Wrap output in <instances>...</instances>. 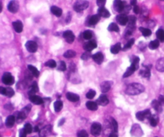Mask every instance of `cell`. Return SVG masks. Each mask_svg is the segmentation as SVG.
<instances>
[{"label": "cell", "mask_w": 164, "mask_h": 137, "mask_svg": "<svg viewBox=\"0 0 164 137\" xmlns=\"http://www.w3.org/2000/svg\"><path fill=\"white\" fill-rule=\"evenodd\" d=\"M151 117V113L150 110H145L142 111H138L136 114V118L140 121H143L145 119H150Z\"/></svg>", "instance_id": "obj_5"}, {"label": "cell", "mask_w": 164, "mask_h": 137, "mask_svg": "<svg viewBox=\"0 0 164 137\" xmlns=\"http://www.w3.org/2000/svg\"><path fill=\"white\" fill-rule=\"evenodd\" d=\"M133 11L135 14H139V12H140V8H139V7H138L137 5H136V6L134 7Z\"/></svg>", "instance_id": "obj_52"}, {"label": "cell", "mask_w": 164, "mask_h": 137, "mask_svg": "<svg viewBox=\"0 0 164 137\" xmlns=\"http://www.w3.org/2000/svg\"><path fill=\"white\" fill-rule=\"evenodd\" d=\"M126 3L125 2H123L122 0H115V3H114V7H115V9L116 11L122 13L123 12L125 7H126Z\"/></svg>", "instance_id": "obj_8"}, {"label": "cell", "mask_w": 164, "mask_h": 137, "mask_svg": "<svg viewBox=\"0 0 164 137\" xmlns=\"http://www.w3.org/2000/svg\"><path fill=\"white\" fill-rule=\"evenodd\" d=\"M128 27L129 28H131V30H133L134 28L135 22H136V18L134 15H131L128 17Z\"/></svg>", "instance_id": "obj_26"}, {"label": "cell", "mask_w": 164, "mask_h": 137, "mask_svg": "<svg viewBox=\"0 0 164 137\" xmlns=\"http://www.w3.org/2000/svg\"><path fill=\"white\" fill-rule=\"evenodd\" d=\"M145 88L142 84L138 83H134L127 86V88H126V93L130 96H135L143 92Z\"/></svg>", "instance_id": "obj_1"}, {"label": "cell", "mask_w": 164, "mask_h": 137, "mask_svg": "<svg viewBox=\"0 0 164 137\" xmlns=\"http://www.w3.org/2000/svg\"><path fill=\"white\" fill-rule=\"evenodd\" d=\"M90 56H91V51H86V52H84V53L82 55L81 58H82V59L87 60L88 58H90Z\"/></svg>", "instance_id": "obj_48"}, {"label": "cell", "mask_w": 164, "mask_h": 137, "mask_svg": "<svg viewBox=\"0 0 164 137\" xmlns=\"http://www.w3.org/2000/svg\"><path fill=\"white\" fill-rule=\"evenodd\" d=\"M95 94H96V92L94 91V90H90L87 93V99H93L94 96H95Z\"/></svg>", "instance_id": "obj_45"}, {"label": "cell", "mask_w": 164, "mask_h": 137, "mask_svg": "<svg viewBox=\"0 0 164 137\" xmlns=\"http://www.w3.org/2000/svg\"><path fill=\"white\" fill-rule=\"evenodd\" d=\"M121 44H120L119 43H116L115 45H114V46H112L111 48V51L112 54H118L119 52L120 51H121Z\"/></svg>", "instance_id": "obj_31"}, {"label": "cell", "mask_w": 164, "mask_h": 137, "mask_svg": "<svg viewBox=\"0 0 164 137\" xmlns=\"http://www.w3.org/2000/svg\"><path fill=\"white\" fill-rule=\"evenodd\" d=\"M86 106L91 111H96L98 109V103L96 102L93 101H88L87 102Z\"/></svg>", "instance_id": "obj_25"}, {"label": "cell", "mask_w": 164, "mask_h": 137, "mask_svg": "<svg viewBox=\"0 0 164 137\" xmlns=\"http://www.w3.org/2000/svg\"><path fill=\"white\" fill-rule=\"evenodd\" d=\"M138 63H139V58L138 57H134L133 59V62L131 63V67H129L128 69L127 70V71L124 73L123 75V78H127L129 76L133 74L134 71L138 69Z\"/></svg>", "instance_id": "obj_2"}, {"label": "cell", "mask_w": 164, "mask_h": 137, "mask_svg": "<svg viewBox=\"0 0 164 137\" xmlns=\"http://www.w3.org/2000/svg\"><path fill=\"white\" fill-rule=\"evenodd\" d=\"M78 137H88V133L85 130H81L77 134Z\"/></svg>", "instance_id": "obj_46"}, {"label": "cell", "mask_w": 164, "mask_h": 137, "mask_svg": "<svg viewBox=\"0 0 164 137\" xmlns=\"http://www.w3.org/2000/svg\"><path fill=\"white\" fill-rule=\"evenodd\" d=\"M64 122H65V119H61V121H60V123L58 124V125H59V126H61V125H62Z\"/></svg>", "instance_id": "obj_57"}, {"label": "cell", "mask_w": 164, "mask_h": 137, "mask_svg": "<svg viewBox=\"0 0 164 137\" xmlns=\"http://www.w3.org/2000/svg\"><path fill=\"white\" fill-rule=\"evenodd\" d=\"M140 75H142V77H144V78H149L150 76H151V71H150V69L146 67L144 69H142L140 71Z\"/></svg>", "instance_id": "obj_32"}, {"label": "cell", "mask_w": 164, "mask_h": 137, "mask_svg": "<svg viewBox=\"0 0 164 137\" xmlns=\"http://www.w3.org/2000/svg\"><path fill=\"white\" fill-rule=\"evenodd\" d=\"M30 90H32V91H34L35 92H37L38 91H39V88H38V85H37V83L36 82H34L32 85H31V88Z\"/></svg>", "instance_id": "obj_50"}, {"label": "cell", "mask_w": 164, "mask_h": 137, "mask_svg": "<svg viewBox=\"0 0 164 137\" xmlns=\"http://www.w3.org/2000/svg\"><path fill=\"white\" fill-rule=\"evenodd\" d=\"M27 117V114L22 111H20V112H18V115H17V117H16V120H17V122H18V124H20V123H22V121L24 120V119Z\"/></svg>", "instance_id": "obj_28"}, {"label": "cell", "mask_w": 164, "mask_h": 137, "mask_svg": "<svg viewBox=\"0 0 164 137\" xmlns=\"http://www.w3.org/2000/svg\"><path fill=\"white\" fill-rule=\"evenodd\" d=\"M7 9L11 13H16L19 9V3L16 0H11L7 6Z\"/></svg>", "instance_id": "obj_7"}, {"label": "cell", "mask_w": 164, "mask_h": 137, "mask_svg": "<svg viewBox=\"0 0 164 137\" xmlns=\"http://www.w3.org/2000/svg\"><path fill=\"white\" fill-rule=\"evenodd\" d=\"M111 82H108V81H105L101 84L100 88H101V91L102 93H106L107 92H109V90L111 89Z\"/></svg>", "instance_id": "obj_21"}, {"label": "cell", "mask_w": 164, "mask_h": 137, "mask_svg": "<svg viewBox=\"0 0 164 137\" xmlns=\"http://www.w3.org/2000/svg\"><path fill=\"white\" fill-rule=\"evenodd\" d=\"M2 82L6 85H12L14 82V79L10 73L6 72L2 77Z\"/></svg>", "instance_id": "obj_4"}, {"label": "cell", "mask_w": 164, "mask_h": 137, "mask_svg": "<svg viewBox=\"0 0 164 137\" xmlns=\"http://www.w3.org/2000/svg\"><path fill=\"white\" fill-rule=\"evenodd\" d=\"M159 40H153V41H151V43H150V44H149V48L151 49V50H155V49H157L159 47Z\"/></svg>", "instance_id": "obj_35"}, {"label": "cell", "mask_w": 164, "mask_h": 137, "mask_svg": "<svg viewBox=\"0 0 164 137\" xmlns=\"http://www.w3.org/2000/svg\"><path fill=\"white\" fill-rule=\"evenodd\" d=\"M128 17L126 15V14H119L117 17H116V20L117 22L119 23L120 25L122 26H125L128 23Z\"/></svg>", "instance_id": "obj_13"}, {"label": "cell", "mask_w": 164, "mask_h": 137, "mask_svg": "<svg viewBox=\"0 0 164 137\" xmlns=\"http://www.w3.org/2000/svg\"><path fill=\"white\" fill-rule=\"evenodd\" d=\"M23 129L25 130V132L27 133V134H30V133L32 132V130H33V128H32V126H31L30 124H25V126H24V128Z\"/></svg>", "instance_id": "obj_44"}, {"label": "cell", "mask_w": 164, "mask_h": 137, "mask_svg": "<svg viewBox=\"0 0 164 137\" xmlns=\"http://www.w3.org/2000/svg\"><path fill=\"white\" fill-rule=\"evenodd\" d=\"M108 31H115V32H119V26L115 23V22H112L111 23L109 26H108Z\"/></svg>", "instance_id": "obj_36"}, {"label": "cell", "mask_w": 164, "mask_h": 137, "mask_svg": "<svg viewBox=\"0 0 164 137\" xmlns=\"http://www.w3.org/2000/svg\"><path fill=\"white\" fill-rule=\"evenodd\" d=\"M35 132H39V128L38 126H36L35 128Z\"/></svg>", "instance_id": "obj_58"}, {"label": "cell", "mask_w": 164, "mask_h": 137, "mask_svg": "<svg viewBox=\"0 0 164 137\" xmlns=\"http://www.w3.org/2000/svg\"><path fill=\"white\" fill-rule=\"evenodd\" d=\"M139 31L142 32V36L145 37H149L151 35V31L148 28H145V27H139Z\"/></svg>", "instance_id": "obj_34"}, {"label": "cell", "mask_w": 164, "mask_h": 137, "mask_svg": "<svg viewBox=\"0 0 164 137\" xmlns=\"http://www.w3.org/2000/svg\"><path fill=\"white\" fill-rule=\"evenodd\" d=\"M156 69L160 72L164 71V58L159 59L156 63Z\"/></svg>", "instance_id": "obj_24"}, {"label": "cell", "mask_w": 164, "mask_h": 137, "mask_svg": "<svg viewBox=\"0 0 164 137\" xmlns=\"http://www.w3.org/2000/svg\"><path fill=\"white\" fill-rule=\"evenodd\" d=\"M62 106H63V104H62V102L61 100H57L54 103V111L56 112H59L60 111L62 110Z\"/></svg>", "instance_id": "obj_29"}, {"label": "cell", "mask_w": 164, "mask_h": 137, "mask_svg": "<svg viewBox=\"0 0 164 137\" xmlns=\"http://www.w3.org/2000/svg\"><path fill=\"white\" fill-rule=\"evenodd\" d=\"M100 19V17L98 14H94L92 16H91L90 18H88V21H87V24L89 26H94L96 25L98 21Z\"/></svg>", "instance_id": "obj_14"}, {"label": "cell", "mask_w": 164, "mask_h": 137, "mask_svg": "<svg viewBox=\"0 0 164 137\" xmlns=\"http://www.w3.org/2000/svg\"><path fill=\"white\" fill-rule=\"evenodd\" d=\"M75 51H73V50H68V51H67L65 53L63 54V56L65 58H67V59H71V58L75 57Z\"/></svg>", "instance_id": "obj_33"}, {"label": "cell", "mask_w": 164, "mask_h": 137, "mask_svg": "<svg viewBox=\"0 0 164 137\" xmlns=\"http://www.w3.org/2000/svg\"><path fill=\"white\" fill-rule=\"evenodd\" d=\"M102 131V125L98 123H94L91 128V132L94 136H98L100 135Z\"/></svg>", "instance_id": "obj_6"}, {"label": "cell", "mask_w": 164, "mask_h": 137, "mask_svg": "<svg viewBox=\"0 0 164 137\" xmlns=\"http://www.w3.org/2000/svg\"><path fill=\"white\" fill-rule=\"evenodd\" d=\"M96 47H97V43L94 40H90V41H88L87 43H86L83 45V48L87 51H92V50L96 48Z\"/></svg>", "instance_id": "obj_12"}, {"label": "cell", "mask_w": 164, "mask_h": 137, "mask_svg": "<svg viewBox=\"0 0 164 137\" xmlns=\"http://www.w3.org/2000/svg\"><path fill=\"white\" fill-rule=\"evenodd\" d=\"M136 4H137V0H131V5L134 7L136 6Z\"/></svg>", "instance_id": "obj_54"}, {"label": "cell", "mask_w": 164, "mask_h": 137, "mask_svg": "<svg viewBox=\"0 0 164 137\" xmlns=\"http://www.w3.org/2000/svg\"><path fill=\"white\" fill-rule=\"evenodd\" d=\"M156 36L158 40L161 42H164V31L163 29H159L156 32Z\"/></svg>", "instance_id": "obj_37"}, {"label": "cell", "mask_w": 164, "mask_h": 137, "mask_svg": "<svg viewBox=\"0 0 164 137\" xmlns=\"http://www.w3.org/2000/svg\"><path fill=\"white\" fill-rule=\"evenodd\" d=\"M12 26H13V28L14 29V31H16L17 33H21L22 31V29H23V25L21 21H15V22H13L12 23Z\"/></svg>", "instance_id": "obj_18"}, {"label": "cell", "mask_w": 164, "mask_h": 137, "mask_svg": "<svg viewBox=\"0 0 164 137\" xmlns=\"http://www.w3.org/2000/svg\"><path fill=\"white\" fill-rule=\"evenodd\" d=\"M25 47H26V48L27 50L29 51V52H31V53H35L36 51H37V49H38V45L36 43L35 41H27V43H26V44H25Z\"/></svg>", "instance_id": "obj_9"}, {"label": "cell", "mask_w": 164, "mask_h": 137, "mask_svg": "<svg viewBox=\"0 0 164 137\" xmlns=\"http://www.w3.org/2000/svg\"><path fill=\"white\" fill-rule=\"evenodd\" d=\"M67 69V65L64 61H60L58 65V70L60 71H66Z\"/></svg>", "instance_id": "obj_42"}, {"label": "cell", "mask_w": 164, "mask_h": 137, "mask_svg": "<svg viewBox=\"0 0 164 137\" xmlns=\"http://www.w3.org/2000/svg\"><path fill=\"white\" fill-rule=\"evenodd\" d=\"M45 66L51 67V68H54L55 67L57 66V63H56V62H55L54 60H53V59H50L47 62H46Z\"/></svg>", "instance_id": "obj_41"}, {"label": "cell", "mask_w": 164, "mask_h": 137, "mask_svg": "<svg viewBox=\"0 0 164 137\" xmlns=\"http://www.w3.org/2000/svg\"><path fill=\"white\" fill-rule=\"evenodd\" d=\"M108 137H118V135H117L115 132H113L111 133V134H110V136Z\"/></svg>", "instance_id": "obj_56"}, {"label": "cell", "mask_w": 164, "mask_h": 137, "mask_svg": "<svg viewBox=\"0 0 164 137\" xmlns=\"http://www.w3.org/2000/svg\"><path fill=\"white\" fill-rule=\"evenodd\" d=\"M134 43V39H131V40H128V42L126 43V45L124 46V48H123V50H127V49H130L132 46H133V44Z\"/></svg>", "instance_id": "obj_43"}, {"label": "cell", "mask_w": 164, "mask_h": 137, "mask_svg": "<svg viewBox=\"0 0 164 137\" xmlns=\"http://www.w3.org/2000/svg\"><path fill=\"white\" fill-rule=\"evenodd\" d=\"M29 99H30V101L31 103H33L34 104H36V105H41V104H43V99H42L39 96H29Z\"/></svg>", "instance_id": "obj_16"}, {"label": "cell", "mask_w": 164, "mask_h": 137, "mask_svg": "<svg viewBox=\"0 0 164 137\" xmlns=\"http://www.w3.org/2000/svg\"><path fill=\"white\" fill-rule=\"evenodd\" d=\"M92 58H93L94 61L95 63H97L98 64H101L103 61V55L101 52H97L94 55H92Z\"/></svg>", "instance_id": "obj_19"}, {"label": "cell", "mask_w": 164, "mask_h": 137, "mask_svg": "<svg viewBox=\"0 0 164 137\" xmlns=\"http://www.w3.org/2000/svg\"><path fill=\"white\" fill-rule=\"evenodd\" d=\"M131 135L134 136L140 137L142 136V131L138 124H134L131 128Z\"/></svg>", "instance_id": "obj_11"}, {"label": "cell", "mask_w": 164, "mask_h": 137, "mask_svg": "<svg viewBox=\"0 0 164 137\" xmlns=\"http://www.w3.org/2000/svg\"><path fill=\"white\" fill-rule=\"evenodd\" d=\"M111 124H112V128H113L114 132H117V131H118V124H117L115 119H111Z\"/></svg>", "instance_id": "obj_47"}, {"label": "cell", "mask_w": 164, "mask_h": 137, "mask_svg": "<svg viewBox=\"0 0 164 137\" xmlns=\"http://www.w3.org/2000/svg\"><path fill=\"white\" fill-rule=\"evenodd\" d=\"M98 14L101 17H103V18H109L111 16V14L109 12V11L106 9L105 7H100L98 11Z\"/></svg>", "instance_id": "obj_17"}, {"label": "cell", "mask_w": 164, "mask_h": 137, "mask_svg": "<svg viewBox=\"0 0 164 137\" xmlns=\"http://www.w3.org/2000/svg\"><path fill=\"white\" fill-rule=\"evenodd\" d=\"M66 96H67V99L71 102H77L79 100V96L78 95L75 94V93L67 92Z\"/></svg>", "instance_id": "obj_20"}, {"label": "cell", "mask_w": 164, "mask_h": 137, "mask_svg": "<svg viewBox=\"0 0 164 137\" xmlns=\"http://www.w3.org/2000/svg\"><path fill=\"white\" fill-rule=\"evenodd\" d=\"M51 13L54 14L55 16H57V17H60L62 14V9L58 7H56V6H52L51 7Z\"/></svg>", "instance_id": "obj_22"}, {"label": "cell", "mask_w": 164, "mask_h": 137, "mask_svg": "<svg viewBox=\"0 0 164 137\" xmlns=\"http://www.w3.org/2000/svg\"><path fill=\"white\" fill-rule=\"evenodd\" d=\"M152 107L158 112H161L162 111V104L160 103V102L159 100H153L152 101Z\"/></svg>", "instance_id": "obj_27"}, {"label": "cell", "mask_w": 164, "mask_h": 137, "mask_svg": "<svg viewBox=\"0 0 164 137\" xmlns=\"http://www.w3.org/2000/svg\"><path fill=\"white\" fill-rule=\"evenodd\" d=\"M14 95V92L11 88H5L4 96H7V97H12Z\"/></svg>", "instance_id": "obj_39"}, {"label": "cell", "mask_w": 164, "mask_h": 137, "mask_svg": "<svg viewBox=\"0 0 164 137\" xmlns=\"http://www.w3.org/2000/svg\"><path fill=\"white\" fill-rule=\"evenodd\" d=\"M96 103L98 104L101 105V106H106L109 103V99H108V98H107L106 95H101L97 99Z\"/></svg>", "instance_id": "obj_15"}, {"label": "cell", "mask_w": 164, "mask_h": 137, "mask_svg": "<svg viewBox=\"0 0 164 137\" xmlns=\"http://www.w3.org/2000/svg\"><path fill=\"white\" fill-rule=\"evenodd\" d=\"M149 119H150V124H151V125L152 127L157 126L158 122H159V119H158L157 116H155V115H151V117Z\"/></svg>", "instance_id": "obj_40"}, {"label": "cell", "mask_w": 164, "mask_h": 137, "mask_svg": "<svg viewBox=\"0 0 164 137\" xmlns=\"http://www.w3.org/2000/svg\"><path fill=\"white\" fill-rule=\"evenodd\" d=\"M4 92H5V88L1 87V88H0V93H1L2 95H4Z\"/></svg>", "instance_id": "obj_55"}, {"label": "cell", "mask_w": 164, "mask_h": 137, "mask_svg": "<svg viewBox=\"0 0 164 137\" xmlns=\"http://www.w3.org/2000/svg\"><path fill=\"white\" fill-rule=\"evenodd\" d=\"M63 38L68 43H72L75 41V35L71 31H66L63 33Z\"/></svg>", "instance_id": "obj_10"}, {"label": "cell", "mask_w": 164, "mask_h": 137, "mask_svg": "<svg viewBox=\"0 0 164 137\" xmlns=\"http://www.w3.org/2000/svg\"><path fill=\"white\" fill-rule=\"evenodd\" d=\"M89 7V3L86 0H78L74 4V9L77 12H80L86 10Z\"/></svg>", "instance_id": "obj_3"}, {"label": "cell", "mask_w": 164, "mask_h": 137, "mask_svg": "<svg viewBox=\"0 0 164 137\" xmlns=\"http://www.w3.org/2000/svg\"><path fill=\"white\" fill-rule=\"evenodd\" d=\"M106 4V0H97L98 7H104V6Z\"/></svg>", "instance_id": "obj_49"}, {"label": "cell", "mask_w": 164, "mask_h": 137, "mask_svg": "<svg viewBox=\"0 0 164 137\" xmlns=\"http://www.w3.org/2000/svg\"><path fill=\"white\" fill-rule=\"evenodd\" d=\"M15 120H16V119L14 115H9L6 119V126L7 128H12L14 124Z\"/></svg>", "instance_id": "obj_23"}, {"label": "cell", "mask_w": 164, "mask_h": 137, "mask_svg": "<svg viewBox=\"0 0 164 137\" xmlns=\"http://www.w3.org/2000/svg\"><path fill=\"white\" fill-rule=\"evenodd\" d=\"M28 70L31 71V73L32 75H34L35 77H39V72L38 71V69L36 68L35 67L32 66V65H28Z\"/></svg>", "instance_id": "obj_30"}, {"label": "cell", "mask_w": 164, "mask_h": 137, "mask_svg": "<svg viewBox=\"0 0 164 137\" xmlns=\"http://www.w3.org/2000/svg\"><path fill=\"white\" fill-rule=\"evenodd\" d=\"M159 101L160 102V103L162 105H164V96H160L159 98Z\"/></svg>", "instance_id": "obj_53"}, {"label": "cell", "mask_w": 164, "mask_h": 137, "mask_svg": "<svg viewBox=\"0 0 164 137\" xmlns=\"http://www.w3.org/2000/svg\"><path fill=\"white\" fill-rule=\"evenodd\" d=\"M83 38H84V40H91V38L93 37V33H92V31H85L83 32Z\"/></svg>", "instance_id": "obj_38"}, {"label": "cell", "mask_w": 164, "mask_h": 137, "mask_svg": "<svg viewBox=\"0 0 164 137\" xmlns=\"http://www.w3.org/2000/svg\"><path fill=\"white\" fill-rule=\"evenodd\" d=\"M161 1H164V0H161Z\"/></svg>", "instance_id": "obj_59"}, {"label": "cell", "mask_w": 164, "mask_h": 137, "mask_svg": "<svg viewBox=\"0 0 164 137\" xmlns=\"http://www.w3.org/2000/svg\"><path fill=\"white\" fill-rule=\"evenodd\" d=\"M27 133L25 132V130L22 129V130H20V132H19V137H27Z\"/></svg>", "instance_id": "obj_51"}]
</instances>
